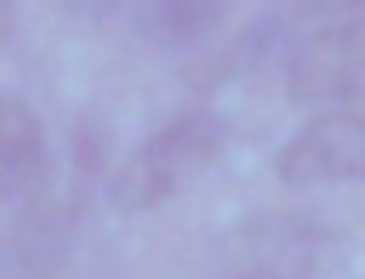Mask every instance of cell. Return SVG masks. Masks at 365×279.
<instances>
[{
    "label": "cell",
    "instance_id": "obj_1",
    "mask_svg": "<svg viewBox=\"0 0 365 279\" xmlns=\"http://www.w3.org/2000/svg\"><path fill=\"white\" fill-rule=\"evenodd\" d=\"M222 120L194 108V114H177L171 125H160L148 142H137V154L114 171L108 182V199L120 211H154L160 199H171L182 188V177H194L200 165H211L222 154Z\"/></svg>",
    "mask_w": 365,
    "mask_h": 279
},
{
    "label": "cell",
    "instance_id": "obj_2",
    "mask_svg": "<svg viewBox=\"0 0 365 279\" xmlns=\"http://www.w3.org/2000/svg\"><path fill=\"white\" fill-rule=\"evenodd\" d=\"M291 102L308 108H354L365 102V17H336L291 46L285 63Z\"/></svg>",
    "mask_w": 365,
    "mask_h": 279
},
{
    "label": "cell",
    "instance_id": "obj_3",
    "mask_svg": "<svg viewBox=\"0 0 365 279\" xmlns=\"http://www.w3.org/2000/svg\"><path fill=\"white\" fill-rule=\"evenodd\" d=\"M80 228V194H29L0 228V279H57Z\"/></svg>",
    "mask_w": 365,
    "mask_h": 279
},
{
    "label": "cell",
    "instance_id": "obj_4",
    "mask_svg": "<svg viewBox=\"0 0 365 279\" xmlns=\"http://www.w3.org/2000/svg\"><path fill=\"white\" fill-rule=\"evenodd\" d=\"M279 177L291 188L365 182V108H325L279 148Z\"/></svg>",
    "mask_w": 365,
    "mask_h": 279
},
{
    "label": "cell",
    "instance_id": "obj_5",
    "mask_svg": "<svg viewBox=\"0 0 365 279\" xmlns=\"http://www.w3.org/2000/svg\"><path fill=\"white\" fill-rule=\"evenodd\" d=\"M46 182H51L46 125L17 91H0V199H29Z\"/></svg>",
    "mask_w": 365,
    "mask_h": 279
},
{
    "label": "cell",
    "instance_id": "obj_6",
    "mask_svg": "<svg viewBox=\"0 0 365 279\" xmlns=\"http://www.w3.org/2000/svg\"><path fill=\"white\" fill-rule=\"evenodd\" d=\"M228 0H143L137 6V28L154 46H194L222 23Z\"/></svg>",
    "mask_w": 365,
    "mask_h": 279
},
{
    "label": "cell",
    "instance_id": "obj_7",
    "mask_svg": "<svg viewBox=\"0 0 365 279\" xmlns=\"http://www.w3.org/2000/svg\"><path fill=\"white\" fill-rule=\"evenodd\" d=\"M297 11H331V17H365V0H297Z\"/></svg>",
    "mask_w": 365,
    "mask_h": 279
},
{
    "label": "cell",
    "instance_id": "obj_8",
    "mask_svg": "<svg viewBox=\"0 0 365 279\" xmlns=\"http://www.w3.org/2000/svg\"><path fill=\"white\" fill-rule=\"evenodd\" d=\"M63 6H68L74 17H86V23H97V17H108V11L120 6V0H63Z\"/></svg>",
    "mask_w": 365,
    "mask_h": 279
},
{
    "label": "cell",
    "instance_id": "obj_9",
    "mask_svg": "<svg viewBox=\"0 0 365 279\" xmlns=\"http://www.w3.org/2000/svg\"><path fill=\"white\" fill-rule=\"evenodd\" d=\"M11 11H17V0H0V40L11 34Z\"/></svg>",
    "mask_w": 365,
    "mask_h": 279
},
{
    "label": "cell",
    "instance_id": "obj_10",
    "mask_svg": "<svg viewBox=\"0 0 365 279\" xmlns=\"http://www.w3.org/2000/svg\"><path fill=\"white\" fill-rule=\"evenodd\" d=\"M245 279H279V273H245Z\"/></svg>",
    "mask_w": 365,
    "mask_h": 279
},
{
    "label": "cell",
    "instance_id": "obj_11",
    "mask_svg": "<svg viewBox=\"0 0 365 279\" xmlns=\"http://www.w3.org/2000/svg\"><path fill=\"white\" fill-rule=\"evenodd\" d=\"M291 6H297V0H291Z\"/></svg>",
    "mask_w": 365,
    "mask_h": 279
}]
</instances>
